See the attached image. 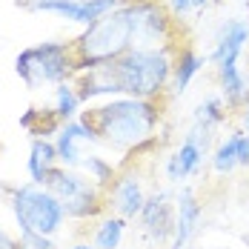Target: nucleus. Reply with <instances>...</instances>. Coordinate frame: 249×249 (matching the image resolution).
I'll return each mask as SVG.
<instances>
[{
  "mask_svg": "<svg viewBox=\"0 0 249 249\" xmlns=\"http://www.w3.org/2000/svg\"><path fill=\"white\" fill-rule=\"evenodd\" d=\"M106 203L115 209V215L118 218H135V215H141V209H143V203H146V195H143V186H141V180H138V175L126 172V175H118V180L109 186V192H106Z\"/></svg>",
  "mask_w": 249,
  "mask_h": 249,
  "instance_id": "obj_8",
  "label": "nucleus"
},
{
  "mask_svg": "<svg viewBox=\"0 0 249 249\" xmlns=\"http://www.w3.org/2000/svg\"><path fill=\"white\" fill-rule=\"evenodd\" d=\"M126 0H40L35 3L29 12H46V15H57L69 23L77 26H92L95 20H100L106 12L124 6Z\"/></svg>",
  "mask_w": 249,
  "mask_h": 249,
  "instance_id": "obj_6",
  "label": "nucleus"
},
{
  "mask_svg": "<svg viewBox=\"0 0 249 249\" xmlns=\"http://www.w3.org/2000/svg\"><path fill=\"white\" fill-rule=\"evenodd\" d=\"M206 3H209V0H192V6H195V9H203Z\"/></svg>",
  "mask_w": 249,
  "mask_h": 249,
  "instance_id": "obj_29",
  "label": "nucleus"
},
{
  "mask_svg": "<svg viewBox=\"0 0 249 249\" xmlns=\"http://www.w3.org/2000/svg\"><path fill=\"white\" fill-rule=\"evenodd\" d=\"M54 166H60L57 163V149H54V143L46 141V138H35L32 141V149H29V160H26V169H29V183H35V186H46V178Z\"/></svg>",
  "mask_w": 249,
  "mask_h": 249,
  "instance_id": "obj_13",
  "label": "nucleus"
},
{
  "mask_svg": "<svg viewBox=\"0 0 249 249\" xmlns=\"http://www.w3.org/2000/svg\"><path fill=\"white\" fill-rule=\"evenodd\" d=\"M218 77H221V92H224L226 106H249V80L238 69V63L218 66Z\"/></svg>",
  "mask_w": 249,
  "mask_h": 249,
  "instance_id": "obj_16",
  "label": "nucleus"
},
{
  "mask_svg": "<svg viewBox=\"0 0 249 249\" xmlns=\"http://www.w3.org/2000/svg\"><path fill=\"white\" fill-rule=\"evenodd\" d=\"M169 9H172V18H183L195 6H192V0H169Z\"/></svg>",
  "mask_w": 249,
  "mask_h": 249,
  "instance_id": "obj_24",
  "label": "nucleus"
},
{
  "mask_svg": "<svg viewBox=\"0 0 249 249\" xmlns=\"http://www.w3.org/2000/svg\"><path fill=\"white\" fill-rule=\"evenodd\" d=\"M215 129L218 126L206 124V121H192V126H189V132H186V143H192L198 152H209V146H212V138H215Z\"/></svg>",
  "mask_w": 249,
  "mask_h": 249,
  "instance_id": "obj_21",
  "label": "nucleus"
},
{
  "mask_svg": "<svg viewBox=\"0 0 249 249\" xmlns=\"http://www.w3.org/2000/svg\"><path fill=\"white\" fill-rule=\"evenodd\" d=\"M200 163H203V152H198L192 143L183 141V143L169 155V160H166V178H169L172 183H180V180H186L189 175L198 172Z\"/></svg>",
  "mask_w": 249,
  "mask_h": 249,
  "instance_id": "obj_15",
  "label": "nucleus"
},
{
  "mask_svg": "<svg viewBox=\"0 0 249 249\" xmlns=\"http://www.w3.org/2000/svg\"><path fill=\"white\" fill-rule=\"evenodd\" d=\"M203 63H206V57H200L198 52H192V49H178V52H175L172 83H169V89H172L175 95H183V92H186V86L192 83V77H195L200 69H203Z\"/></svg>",
  "mask_w": 249,
  "mask_h": 249,
  "instance_id": "obj_14",
  "label": "nucleus"
},
{
  "mask_svg": "<svg viewBox=\"0 0 249 249\" xmlns=\"http://www.w3.org/2000/svg\"><path fill=\"white\" fill-rule=\"evenodd\" d=\"M9 203H12V212H15V221L20 226V232H37V235L52 238L66 224L63 203L46 186H35V183L15 186L9 195Z\"/></svg>",
  "mask_w": 249,
  "mask_h": 249,
  "instance_id": "obj_5",
  "label": "nucleus"
},
{
  "mask_svg": "<svg viewBox=\"0 0 249 249\" xmlns=\"http://www.w3.org/2000/svg\"><path fill=\"white\" fill-rule=\"evenodd\" d=\"M72 83H75L77 98L83 103L92 98H109V95L115 98V95H121V86H118V80L112 75L109 63L98 66V69H89V72H80V75L72 77Z\"/></svg>",
  "mask_w": 249,
  "mask_h": 249,
  "instance_id": "obj_12",
  "label": "nucleus"
},
{
  "mask_svg": "<svg viewBox=\"0 0 249 249\" xmlns=\"http://www.w3.org/2000/svg\"><path fill=\"white\" fill-rule=\"evenodd\" d=\"M238 166H249V135L244 132L241 146H238Z\"/></svg>",
  "mask_w": 249,
  "mask_h": 249,
  "instance_id": "obj_26",
  "label": "nucleus"
},
{
  "mask_svg": "<svg viewBox=\"0 0 249 249\" xmlns=\"http://www.w3.org/2000/svg\"><path fill=\"white\" fill-rule=\"evenodd\" d=\"M249 43V26L244 20H226L218 32V40H215V49L209 54L212 63L218 66H235L241 60V54Z\"/></svg>",
  "mask_w": 249,
  "mask_h": 249,
  "instance_id": "obj_10",
  "label": "nucleus"
},
{
  "mask_svg": "<svg viewBox=\"0 0 249 249\" xmlns=\"http://www.w3.org/2000/svg\"><path fill=\"white\" fill-rule=\"evenodd\" d=\"M80 143H98V135L92 132V126L86 121H69V124L60 126L57 132V141H54V149H57V163L66 166V169H77L83 163V152H80Z\"/></svg>",
  "mask_w": 249,
  "mask_h": 249,
  "instance_id": "obj_7",
  "label": "nucleus"
},
{
  "mask_svg": "<svg viewBox=\"0 0 249 249\" xmlns=\"http://www.w3.org/2000/svg\"><path fill=\"white\" fill-rule=\"evenodd\" d=\"M72 249H95V244H75Z\"/></svg>",
  "mask_w": 249,
  "mask_h": 249,
  "instance_id": "obj_30",
  "label": "nucleus"
},
{
  "mask_svg": "<svg viewBox=\"0 0 249 249\" xmlns=\"http://www.w3.org/2000/svg\"><path fill=\"white\" fill-rule=\"evenodd\" d=\"M80 169L89 175V180L100 186L103 192H109V186L118 180V169L106 160V158H98V155H86L83 158V163H80Z\"/></svg>",
  "mask_w": 249,
  "mask_h": 249,
  "instance_id": "obj_20",
  "label": "nucleus"
},
{
  "mask_svg": "<svg viewBox=\"0 0 249 249\" xmlns=\"http://www.w3.org/2000/svg\"><path fill=\"white\" fill-rule=\"evenodd\" d=\"M195 121H206V124H212V126H221L226 121L224 98H206L195 109Z\"/></svg>",
  "mask_w": 249,
  "mask_h": 249,
  "instance_id": "obj_22",
  "label": "nucleus"
},
{
  "mask_svg": "<svg viewBox=\"0 0 249 249\" xmlns=\"http://www.w3.org/2000/svg\"><path fill=\"white\" fill-rule=\"evenodd\" d=\"M80 103L83 100L77 98V89L72 80H66V83H60V86H54V115L60 118V124H69V121H75L77 112H80Z\"/></svg>",
  "mask_w": 249,
  "mask_h": 249,
  "instance_id": "obj_17",
  "label": "nucleus"
},
{
  "mask_svg": "<svg viewBox=\"0 0 249 249\" xmlns=\"http://www.w3.org/2000/svg\"><path fill=\"white\" fill-rule=\"evenodd\" d=\"M0 249H23V247H20V238H12V235L0 226Z\"/></svg>",
  "mask_w": 249,
  "mask_h": 249,
  "instance_id": "obj_25",
  "label": "nucleus"
},
{
  "mask_svg": "<svg viewBox=\"0 0 249 249\" xmlns=\"http://www.w3.org/2000/svg\"><path fill=\"white\" fill-rule=\"evenodd\" d=\"M160 100H141V98H112L103 106L83 112L80 121L92 126L98 135V143H106L118 152L132 155L146 141L155 138V129L160 124Z\"/></svg>",
  "mask_w": 249,
  "mask_h": 249,
  "instance_id": "obj_1",
  "label": "nucleus"
},
{
  "mask_svg": "<svg viewBox=\"0 0 249 249\" xmlns=\"http://www.w3.org/2000/svg\"><path fill=\"white\" fill-rule=\"evenodd\" d=\"M241 138H244V132H232V135H226L224 141H221V146L215 149V155H212V169L218 175H229L238 166V146H241Z\"/></svg>",
  "mask_w": 249,
  "mask_h": 249,
  "instance_id": "obj_19",
  "label": "nucleus"
},
{
  "mask_svg": "<svg viewBox=\"0 0 249 249\" xmlns=\"http://www.w3.org/2000/svg\"><path fill=\"white\" fill-rule=\"evenodd\" d=\"M135 43H138V12H135V3L126 0L124 6L106 12L100 20L86 26L72 40L77 57V75L115 63L129 49H135Z\"/></svg>",
  "mask_w": 249,
  "mask_h": 249,
  "instance_id": "obj_2",
  "label": "nucleus"
},
{
  "mask_svg": "<svg viewBox=\"0 0 249 249\" xmlns=\"http://www.w3.org/2000/svg\"><path fill=\"white\" fill-rule=\"evenodd\" d=\"M15 72L26 83V89H37L43 83H66L77 75L75 46L60 40H43L37 46H29L15 57Z\"/></svg>",
  "mask_w": 249,
  "mask_h": 249,
  "instance_id": "obj_4",
  "label": "nucleus"
},
{
  "mask_svg": "<svg viewBox=\"0 0 249 249\" xmlns=\"http://www.w3.org/2000/svg\"><path fill=\"white\" fill-rule=\"evenodd\" d=\"M241 121H244V132L249 135V106L244 109V115H241Z\"/></svg>",
  "mask_w": 249,
  "mask_h": 249,
  "instance_id": "obj_28",
  "label": "nucleus"
},
{
  "mask_svg": "<svg viewBox=\"0 0 249 249\" xmlns=\"http://www.w3.org/2000/svg\"><path fill=\"white\" fill-rule=\"evenodd\" d=\"M124 232H126V221L124 218L109 215V218H103V221L98 224L92 244H95V249H118L121 247V241H124Z\"/></svg>",
  "mask_w": 249,
  "mask_h": 249,
  "instance_id": "obj_18",
  "label": "nucleus"
},
{
  "mask_svg": "<svg viewBox=\"0 0 249 249\" xmlns=\"http://www.w3.org/2000/svg\"><path fill=\"white\" fill-rule=\"evenodd\" d=\"M20 247L23 249H57L52 238L37 235V232H20Z\"/></svg>",
  "mask_w": 249,
  "mask_h": 249,
  "instance_id": "obj_23",
  "label": "nucleus"
},
{
  "mask_svg": "<svg viewBox=\"0 0 249 249\" xmlns=\"http://www.w3.org/2000/svg\"><path fill=\"white\" fill-rule=\"evenodd\" d=\"M175 49L172 46H152V49H129L124 57L109 63L112 75L121 86L124 98L160 100L172 83Z\"/></svg>",
  "mask_w": 249,
  "mask_h": 249,
  "instance_id": "obj_3",
  "label": "nucleus"
},
{
  "mask_svg": "<svg viewBox=\"0 0 249 249\" xmlns=\"http://www.w3.org/2000/svg\"><path fill=\"white\" fill-rule=\"evenodd\" d=\"M141 224L146 226L149 238L158 244L175 238V209L166 192H155L146 198L143 209H141Z\"/></svg>",
  "mask_w": 249,
  "mask_h": 249,
  "instance_id": "obj_9",
  "label": "nucleus"
},
{
  "mask_svg": "<svg viewBox=\"0 0 249 249\" xmlns=\"http://www.w3.org/2000/svg\"><path fill=\"white\" fill-rule=\"evenodd\" d=\"M200 218H203V206L198 203L192 189H183L178 195L175 203V238H172V249H183L198 232Z\"/></svg>",
  "mask_w": 249,
  "mask_h": 249,
  "instance_id": "obj_11",
  "label": "nucleus"
},
{
  "mask_svg": "<svg viewBox=\"0 0 249 249\" xmlns=\"http://www.w3.org/2000/svg\"><path fill=\"white\" fill-rule=\"evenodd\" d=\"M35 3H40V0H15V6H20V9H26V12H29Z\"/></svg>",
  "mask_w": 249,
  "mask_h": 249,
  "instance_id": "obj_27",
  "label": "nucleus"
}]
</instances>
